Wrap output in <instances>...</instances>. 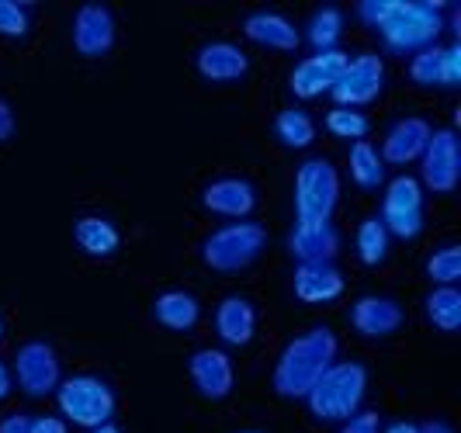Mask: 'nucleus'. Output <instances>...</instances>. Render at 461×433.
I'll return each mask as SVG.
<instances>
[{
  "label": "nucleus",
  "mask_w": 461,
  "mask_h": 433,
  "mask_svg": "<svg viewBox=\"0 0 461 433\" xmlns=\"http://www.w3.org/2000/svg\"><path fill=\"white\" fill-rule=\"evenodd\" d=\"M444 0H365L357 7L361 22L382 32L395 52H420L438 42L444 32Z\"/></svg>",
  "instance_id": "1"
},
{
  "label": "nucleus",
  "mask_w": 461,
  "mask_h": 433,
  "mask_svg": "<svg viewBox=\"0 0 461 433\" xmlns=\"http://www.w3.org/2000/svg\"><path fill=\"white\" fill-rule=\"evenodd\" d=\"M330 365H337V337H333V329L316 326V329L302 333L299 340L288 343L285 354L277 357L275 392L281 399H305L309 388L323 378Z\"/></svg>",
  "instance_id": "2"
},
{
  "label": "nucleus",
  "mask_w": 461,
  "mask_h": 433,
  "mask_svg": "<svg viewBox=\"0 0 461 433\" xmlns=\"http://www.w3.org/2000/svg\"><path fill=\"white\" fill-rule=\"evenodd\" d=\"M365 388H368V371L354 361L347 365H330L323 371V378L309 388L305 402L309 412L316 419L326 423H344L354 412L361 410V399H365Z\"/></svg>",
  "instance_id": "3"
},
{
  "label": "nucleus",
  "mask_w": 461,
  "mask_h": 433,
  "mask_svg": "<svg viewBox=\"0 0 461 433\" xmlns=\"http://www.w3.org/2000/svg\"><path fill=\"white\" fill-rule=\"evenodd\" d=\"M264 243H267L264 226H257V222H232V226L215 229L202 243V260L212 271H243V267H250L260 257Z\"/></svg>",
  "instance_id": "4"
},
{
  "label": "nucleus",
  "mask_w": 461,
  "mask_h": 433,
  "mask_svg": "<svg viewBox=\"0 0 461 433\" xmlns=\"http://www.w3.org/2000/svg\"><path fill=\"white\" fill-rule=\"evenodd\" d=\"M59 410L69 423L77 427H87V430H97L112 419L115 412V395L112 388L104 385L101 378H91V374H77V378H67L59 382Z\"/></svg>",
  "instance_id": "5"
},
{
  "label": "nucleus",
  "mask_w": 461,
  "mask_h": 433,
  "mask_svg": "<svg viewBox=\"0 0 461 433\" xmlns=\"http://www.w3.org/2000/svg\"><path fill=\"white\" fill-rule=\"evenodd\" d=\"M340 198V177L330 160H305L295 174V212L299 222H330Z\"/></svg>",
  "instance_id": "6"
},
{
  "label": "nucleus",
  "mask_w": 461,
  "mask_h": 433,
  "mask_svg": "<svg viewBox=\"0 0 461 433\" xmlns=\"http://www.w3.org/2000/svg\"><path fill=\"white\" fill-rule=\"evenodd\" d=\"M382 226L389 236L399 239H416L423 229V191L416 177H395L385 187V202H382Z\"/></svg>",
  "instance_id": "7"
},
{
  "label": "nucleus",
  "mask_w": 461,
  "mask_h": 433,
  "mask_svg": "<svg viewBox=\"0 0 461 433\" xmlns=\"http://www.w3.org/2000/svg\"><path fill=\"white\" fill-rule=\"evenodd\" d=\"M385 87V63L378 56H357L350 59L347 69L340 73V80L333 84V101L337 108H361V104H371L378 94Z\"/></svg>",
  "instance_id": "8"
},
{
  "label": "nucleus",
  "mask_w": 461,
  "mask_h": 433,
  "mask_svg": "<svg viewBox=\"0 0 461 433\" xmlns=\"http://www.w3.org/2000/svg\"><path fill=\"white\" fill-rule=\"evenodd\" d=\"M423 184L434 194H451L461 177V149L455 129H438L430 132V142L423 149Z\"/></svg>",
  "instance_id": "9"
},
{
  "label": "nucleus",
  "mask_w": 461,
  "mask_h": 433,
  "mask_svg": "<svg viewBox=\"0 0 461 433\" xmlns=\"http://www.w3.org/2000/svg\"><path fill=\"white\" fill-rule=\"evenodd\" d=\"M14 371H18V385L24 395L42 399L52 388H59V357L56 350L42 340L24 343L14 357Z\"/></svg>",
  "instance_id": "10"
},
{
  "label": "nucleus",
  "mask_w": 461,
  "mask_h": 433,
  "mask_svg": "<svg viewBox=\"0 0 461 433\" xmlns=\"http://www.w3.org/2000/svg\"><path fill=\"white\" fill-rule=\"evenodd\" d=\"M350 56L340 49H330V52H316L309 59H302L295 73H292V94L309 101V97H320V94L333 91V84L340 80V73L347 69Z\"/></svg>",
  "instance_id": "11"
},
{
  "label": "nucleus",
  "mask_w": 461,
  "mask_h": 433,
  "mask_svg": "<svg viewBox=\"0 0 461 433\" xmlns=\"http://www.w3.org/2000/svg\"><path fill=\"white\" fill-rule=\"evenodd\" d=\"M73 46L80 56H104L115 46V18L101 4H84L73 18Z\"/></svg>",
  "instance_id": "12"
},
{
  "label": "nucleus",
  "mask_w": 461,
  "mask_h": 433,
  "mask_svg": "<svg viewBox=\"0 0 461 433\" xmlns=\"http://www.w3.org/2000/svg\"><path fill=\"white\" fill-rule=\"evenodd\" d=\"M350 322L361 337H371V340H382V337H393L395 329L402 326V309L399 302L382 295H365L354 302L350 309Z\"/></svg>",
  "instance_id": "13"
},
{
  "label": "nucleus",
  "mask_w": 461,
  "mask_h": 433,
  "mask_svg": "<svg viewBox=\"0 0 461 433\" xmlns=\"http://www.w3.org/2000/svg\"><path fill=\"white\" fill-rule=\"evenodd\" d=\"M430 122H423V118H402V122H395L393 129H389V136L382 142V163H395V167H406V163H413L423 157V149H427V142H430Z\"/></svg>",
  "instance_id": "14"
},
{
  "label": "nucleus",
  "mask_w": 461,
  "mask_h": 433,
  "mask_svg": "<svg viewBox=\"0 0 461 433\" xmlns=\"http://www.w3.org/2000/svg\"><path fill=\"white\" fill-rule=\"evenodd\" d=\"M191 382H194V388L205 395V399H212V402H219V399H226L232 392V361L230 354H222V350H212V347H205V350H198L194 357H191Z\"/></svg>",
  "instance_id": "15"
},
{
  "label": "nucleus",
  "mask_w": 461,
  "mask_h": 433,
  "mask_svg": "<svg viewBox=\"0 0 461 433\" xmlns=\"http://www.w3.org/2000/svg\"><path fill=\"white\" fill-rule=\"evenodd\" d=\"M288 247L299 257V264H333L340 236L330 222H299L288 236Z\"/></svg>",
  "instance_id": "16"
},
{
  "label": "nucleus",
  "mask_w": 461,
  "mask_h": 433,
  "mask_svg": "<svg viewBox=\"0 0 461 433\" xmlns=\"http://www.w3.org/2000/svg\"><path fill=\"white\" fill-rule=\"evenodd\" d=\"M208 212L215 215H230V219H243L250 215L257 205V191L250 181H240V177H222V181L208 184L205 194H202Z\"/></svg>",
  "instance_id": "17"
},
{
  "label": "nucleus",
  "mask_w": 461,
  "mask_h": 433,
  "mask_svg": "<svg viewBox=\"0 0 461 433\" xmlns=\"http://www.w3.org/2000/svg\"><path fill=\"white\" fill-rule=\"evenodd\" d=\"M250 69V59L247 52L232 42H208L202 52H198V73L212 80V84H230V80H240L243 73Z\"/></svg>",
  "instance_id": "18"
},
{
  "label": "nucleus",
  "mask_w": 461,
  "mask_h": 433,
  "mask_svg": "<svg viewBox=\"0 0 461 433\" xmlns=\"http://www.w3.org/2000/svg\"><path fill=\"white\" fill-rule=\"evenodd\" d=\"M215 329H219L222 343H230V347H247V343L254 340V329H257L254 305L240 295L222 298L219 309H215Z\"/></svg>",
  "instance_id": "19"
},
{
  "label": "nucleus",
  "mask_w": 461,
  "mask_h": 433,
  "mask_svg": "<svg viewBox=\"0 0 461 433\" xmlns=\"http://www.w3.org/2000/svg\"><path fill=\"white\" fill-rule=\"evenodd\" d=\"M295 295L309 305L320 302H333L344 295V274L333 264H299L295 271Z\"/></svg>",
  "instance_id": "20"
},
{
  "label": "nucleus",
  "mask_w": 461,
  "mask_h": 433,
  "mask_svg": "<svg viewBox=\"0 0 461 433\" xmlns=\"http://www.w3.org/2000/svg\"><path fill=\"white\" fill-rule=\"evenodd\" d=\"M243 32H247L250 42H257V46H264V49H277V52H292V49H299V42H302L295 24L288 22V18H281V14H271V11L250 14V18L243 22Z\"/></svg>",
  "instance_id": "21"
},
{
  "label": "nucleus",
  "mask_w": 461,
  "mask_h": 433,
  "mask_svg": "<svg viewBox=\"0 0 461 433\" xmlns=\"http://www.w3.org/2000/svg\"><path fill=\"white\" fill-rule=\"evenodd\" d=\"M73 236H77V247L91 257H112L118 250V229L108 222V219H97V215H84L77 226H73Z\"/></svg>",
  "instance_id": "22"
},
{
  "label": "nucleus",
  "mask_w": 461,
  "mask_h": 433,
  "mask_svg": "<svg viewBox=\"0 0 461 433\" xmlns=\"http://www.w3.org/2000/svg\"><path fill=\"white\" fill-rule=\"evenodd\" d=\"M153 316H157V322H160V326H167V329L185 333V329H191V326L198 322L202 309H198L194 295H187V292H167V295L157 298Z\"/></svg>",
  "instance_id": "23"
},
{
  "label": "nucleus",
  "mask_w": 461,
  "mask_h": 433,
  "mask_svg": "<svg viewBox=\"0 0 461 433\" xmlns=\"http://www.w3.org/2000/svg\"><path fill=\"white\" fill-rule=\"evenodd\" d=\"M350 177L365 191H371V187H378V184L385 181V163L378 157V149L371 142H365V139L350 146Z\"/></svg>",
  "instance_id": "24"
},
{
  "label": "nucleus",
  "mask_w": 461,
  "mask_h": 433,
  "mask_svg": "<svg viewBox=\"0 0 461 433\" xmlns=\"http://www.w3.org/2000/svg\"><path fill=\"white\" fill-rule=\"evenodd\" d=\"M427 316L430 322L444 329V333H455L461 326V292L455 284H440L438 292H430L427 298Z\"/></svg>",
  "instance_id": "25"
},
{
  "label": "nucleus",
  "mask_w": 461,
  "mask_h": 433,
  "mask_svg": "<svg viewBox=\"0 0 461 433\" xmlns=\"http://www.w3.org/2000/svg\"><path fill=\"white\" fill-rule=\"evenodd\" d=\"M275 136L288 146V149H305V146H312V139H316V125H312V118L299 108H285V112L275 118Z\"/></svg>",
  "instance_id": "26"
},
{
  "label": "nucleus",
  "mask_w": 461,
  "mask_h": 433,
  "mask_svg": "<svg viewBox=\"0 0 461 433\" xmlns=\"http://www.w3.org/2000/svg\"><path fill=\"white\" fill-rule=\"evenodd\" d=\"M340 35H344V14L337 7H323V11L312 14V22H309V42H312L316 52L337 49Z\"/></svg>",
  "instance_id": "27"
},
{
  "label": "nucleus",
  "mask_w": 461,
  "mask_h": 433,
  "mask_svg": "<svg viewBox=\"0 0 461 433\" xmlns=\"http://www.w3.org/2000/svg\"><path fill=\"white\" fill-rule=\"evenodd\" d=\"M385 253H389V232L382 226V219H365L357 226V257H361V264L378 267L385 260Z\"/></svg>",
  "instance_id": "28"
},
{
  "label": "nucleus",
  "mask_w": 461,
  "mask_h": 433,
  "mask_svg": "<svg viewBox=\"0 0 461 433\" xmlns=\"http://www.w3.org/2000/svg\"><path fill=\"white\" fill-rule=\"evenodd\" d=\"M326 129H330L333 136L361 142V139L368 136L371 125H368V118L361 112H354V108H333V112L326 114Z\"/></svg>",
  "instance_id": "29"
},
{
  "label": "nucleus",
  "mask_w": 461,
  "mask_h": 433,
  "mask_svg": "<svg viewBox=\"0 0 461 433\" xmlns=\"http://www.w3.org/2000/svg\"><path fill=\"white\" fill-rule=\"evenodd\" d=\"M440 59H444V49L430 46V49H420L410 63V77L413 84L420 87H440Z\"/></svg>",
  "instance_id": "30"
},
{
  "label": "nucleus",
  "mask_w": 461,
  "mask_h": 433,
  "mask_svg": "<svg viewBox=\"0 0 461 433\" xmlns=\"http://www.w3.org/2000/svg\"><path fill=\"white\" fill-rule=\"evenodd\" d=\"M427 274L438 284H455L461 277V247H444L427 260Z\"/></svg>",
  "instance_id": "31"
},
{
  "label": "nucleus",
  "mask_w": 461,
  "mask_h": 433,
  "mask_svg": "<svg viewBox=\"0 0 461 433\" xmlns=\"http://www.w3.org/2000/svg\"><path fill=\"white\" fill-rule=\"evenodd\" d=\"M24 32H28V11H24V4L0 0V35H7V39H22Z\"/></svg>",
  "instance_id": "32"
},
{
  "label": "nucleus",
  "mask_w": 461,
  "mask_h": 433,
  "mask_svg": "<svg viewBox=\"0 0 461 433\" xmlns=\"http://www.w3.org/2000/svg\"><path fill=\"white\" fill-rule=\"evenodd\" d=\"M461 84V46L444 49V59H440V87H458Z\"/></svg>",
  "instance_id": "33"
},
{
  "label": "nucleus",
  "mask_w": 461,
  "mask_h": 433,
  "mask_svg": "<svg viewBox=\"0 0 461 433\" xmlns=\"http://www.w3.org/2000/svg\"><path fill=\"white\" fill-rule=\"evenodd\" d=\"M378 412H354L350 419H344V430L340 433H378Z\"/></svg>",
  "instance_id": "34"
},
{
  "label": "nucleus",
  "mask_w": 461,
  "mask_h": 433,
  "mask_svg": "<svg viewBox=\"0 0 461 433\" xmlns=\"http://www.w3.org/2000/svg\"><path fill=\"white\" fill-rule=\"evenodd\" d=\"M28 433H67V423L56 416H39L28 423Z\"/></svg>",
  "instance_id": "35"
},
{
  "label": "nucleus",
  "mask_w": 461,
  "mask_h": 433,
  "mask_svg": "<svg viewBox=\"0 0 461 433\" xmlns=\"http://www.w3.org/2000/svg\"><path fill=\"white\" fill-rule=\"evenodd\" d=\"M28 416H22V412H14V416H7L4 423H0V433H28Z\"/></svg>",
  "instance_id": "36"
},
{
  "label": "nucleus",
  "mask_w": 461,
  "mask_h": 433,
  "mask_svg": "<svg viewBox=\"0 0 461 433\" xmlns=\"http://www.w3.org/2000/svg\"><path fill=\"white\" fill-rule=\"evenodd\" d=\"M11 132H14V114H11V108L0 101V142L11 139Z\"/></svg>",
  "instance_id": "37"
},
{
  "label": "nucleus",
  "mask_w": 461,
  "mask_h": 433,
  "mask_svg": "<svg viewBox=\"0 0 461 433\" xmlns=\"http://www.w3.org/2000/svg\"><path fill=\"white\" fill-rule=\"evenodd\" d=\"M416 433H455L447 423H440V419H430V423H423V427H416Z\"/></svg>",
  "instance_id": "38"
},
{
  "label": "nucleus",
  "mask_w": 461,
  "mask_h": 433,
  "mask_svg": "<svg viewBox=\"0 0 461 433\" xmlns=\"http://www.w3.org/2000/svg\"><path fill=\"white\" fill-rule=\"evenodd\" d=\"M11 395V371L4 367V361H0V402Z\"/></svg>",
  "instance_id": "39"
},
{
  "label": "nucleus",
  "mask_w": 461,
  "mask_h": 433,
  "mask_svg": "<svg viewBox=\"0 0 461 433\" xmlns=\"http://www.w3.org/2000/svg\"><path fill=\"white\" fill-rule=\"evenodd\" d=\"M385 433H416V423H406V419H402V423H393Z\"/></svg>",
  "instance_id": "40"
},
{
  "label": "nucleus",
  "mask_w": 461,
  "mask_h": 433,
  "mask_svg": "<svg viewBox=\"0 0 461 433\" xmlns=\"http://www.w3.org/2000/svg\"><path fill=\"white\" fill-rule=\"evenodd\" d=\"M94 433H118V430H115V427H108V423H104V427H97Z\"/></svg>",
  "instance_id": "41"
},
{
  "label": "nucleus",
  "mask_w": 461,
  "mask_h": 433,
  "mask_svg": "<svg viewBox=\"0 0 461 433\" xmlns=\"http://www.w3.org/2000/svg\"><path fill=\"white\" fill-rule=\"evenodd\" d=\"M0 337H4V322H0Z\"/></svg>",
  "instance_id": "42"
},
{
  "label": "nucleus",
  "mask_w": 461,
  "mask_h": 433,
  "mask_svg": "<svg viewBox=\"0 0 461 433\" xmlns=\"http://www.w3.org/2000/svg\"><path fill=\"white\" fill-rule=\"evenodd\" d=\"M243 433H260V430H243Z\"/></svg>",
  "instance_id": "43"
}]
</instances>
